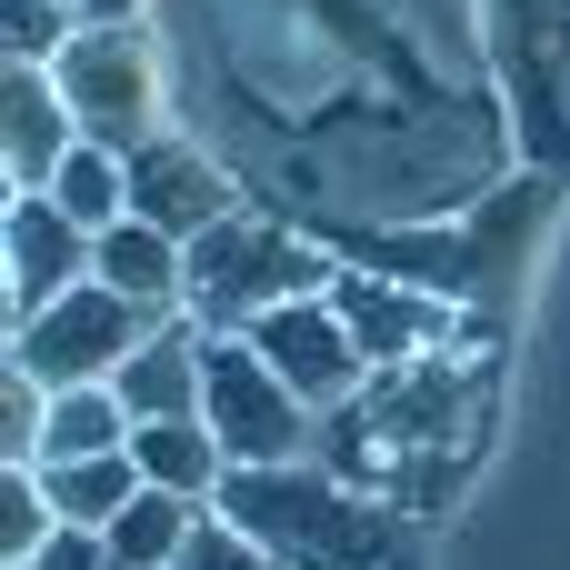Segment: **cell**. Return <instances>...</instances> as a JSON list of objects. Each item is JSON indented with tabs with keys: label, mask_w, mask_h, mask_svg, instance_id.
<instances>
[{
	"label": "cell",
	"mask_w": 570,
	"mask_h": 570,
	"mask_svg": "<svg viewBox=\"0 0 570 570\" xmlns=\"http://www.w3.org/2000/svg\"><path fill=\"white\" fill-rule=\"evenodd\" d=\"M50 70H60V100H70L80 140L140 150V140L170 130V80H160V50H150L140 20H80V40Z\"/></svg>",
	"instance_id": "obj_3"
},
{
	"label": "cell",
	"mask_w": 570,
	"mask_h": 570,
	"mask_svg": "<svg viewBox=\"0 0 570 570\" xmlns=\"http://www.w3.org/2000/svg\"><path fill=\"white\" fill-rule=\"evenodd\" d=\"M20 570H120V561H110V541H100V531L60 521V531H50V541H40V551H30Z\"/></svg>",
	"instance_id": "obj_22"
},
{
	"label": "cell",
	"mask_w": 570,
	"mask_h": 570,
	"mask_svg": "<svg viewBox=\"0 0 570 570\" xmlns=\"http://www.w3.org/2000/svg\"><path fill=\"white\" fill-rule=\"evenodd\" d=\"M130 210L160 220L170 240H200L210 220L240 210V180H230V160H210L190 130H160V140L130 150Z\"/></svg>",
	"instance_id": "obj_9"
},
{
	"label": "cell",
	"mask_w": 570,
	"mask_h": 570,
	"mask_svg": "<svg viewBox=\"0 0 570 570\" xmlns=\"http://www.w3.org/2000/svg\"><path fill=\"white\" fill-rule=\"evenodd\" d=\"M351 261H361V271H391V281H421V291H441V301H461L481 240H461V230H351Z\"/></svg>",
	"instance_id": "obj_13"
},
{
	"label": "cell",
	"mask_w": 570,
	"mask_h": 570,
	"mask_svg": "<svg viewBox=\"0 0 570 570\" xmlns=\"http://www.w3.org/2000/svg\"><path fill=\"white\" fill-rule=\"evenodd\" d=\"M130 401L110 391V381H80V391H50V411H40V451H30V471L40 461H100V451H130Z\"/></svg>",
	"instance_id": "obj_14"
},
{
	"label": "cell",
	"mask_w": 570,
	"mask_h": 570,
	"mask_svg": "<svg viewBox=\"0 0 570 570\" xmlns=\"http://www.w3.org/2000/svg\"><path fill=\"white\" fill-rule=\"evenodd\" d=\"M90 240L100 230H80L50 190H10V210H0V321L20 331L60 291H80L90 281Z\"/></svg>",
	"instance_id": "obj_7"
},
{
	"label": "cell",
	"mask_w": 570,
	"mask_h": 570,
	"mask_svg": "<svg viewBox=\"0 0 570 570\" xmlns=\"http://www.w3.org/2000/svg\"><path fill=\"white\" fill-rule=\"evenodd\" d=\"M50 200H60L80 230H110V220H130V150H110V140H80V150L60 160Z\"/></svg>",
	"instance_id": "obj_18"
},
{
	"label": "cell",
	"mask_w": 570,
	"mask_h": 570,
	"mask_svg": "<svg viewBox=\"0 0 570 570\" xmlns=\"http://www.w3.org/2000/svg\"><path fill=\"white\" fill-rule=\"evenodd\" d=\"M210 511H230L281 570H371L381 561V521L341 491V471L321 461H281V471H230L210 491Z\"/></svg>",
	"instance_id": "obj_2"
},
{
	"label": "cell",
	"mask_w": 570,
	"mask_h": 570,
	"mask_svg": "<svg viewBox=\"0 0 570 570\" xmlns=\"http://www.w3.org/2000/svg\"><path fill=\"white\" fill-rule=\"evenodd\" d=\"M150 0H80V20H140Z\"/></svg>",
	"instance_id": "obj_23"
},
{
	"label": "cell",
	"mask_w": 570,
	"mask_h": 570,
	"mask_svg": "<svg viewBox=\"0 0 570 570\" xmlns=\"http://www.w3.org/2000/svg\"><path fill=\"white\" fill-rule=\"evenodd\" d=\"M180 570H281V561H271V551H261V541H250L230 511H200V521H190V551H180Z\"/></svg>",
	"instance_id": "obj_21"
},
{
	"label": "cell",
	"mask_w": 570,
	"mask_h": 570,
	"mask_svg": "<svg viewBox=\"0 0 570 570\" xmlns=\"http://www.w3.org/2000/svg\"><path fill=\"white\" fill-rule=\"evenodd\" d=\"M130 461H140V481H160V491H190V501H210L220 481H230V451H220V431L190 411V421H140L130 431Z\"/></svg>",
	"instance_id": "obj_15"
},
{
	"label": "cell",
	"mask_w": 570,
	"mask_h": 570,
	"mask_svg": "<svg viewBox=\"0 0 570 570\" xmlns=\"http://www.w3.org/2000/svg\"><path fill=\"white\" fill-rule=\"evenodd\" d=\"M150 331H160V311H140L130 291H110V281L90 271L80 291H60L40 321L10 331V361H20L30 381H50V391H80V381H110Z\"/></svg>",
	"instance_id": "obj_5"
},
{
	"label": "cell",
	"mask_w": 570,
	"mask_h": 570,
	"mask_svg": "<svg viewBox=\"0 0 570 570\" xmlns=\"http://www.w3.org/2000/svg\"><path fill=\"white\" fill-rule=\"evenodd\" d=\"M331 301H341V321H351V341H361L371 371H421V361H441V351H451V321H461V301H441V291H421V281H391V271H361V261L331 281Z\"/></svg>",
	"instance_id": "obj_8"
},
{
	"label": "cell",
	"mask_w": 570,
	"mask_h": 570,
	"mask_svg": "<svg viewBox=\"0 0 570 570\" xmlns=\"http://www.w3.org/2000/svg\"><path fill=\"white\" fill-rule=\"evenodd\" d=\"M90 271L110 281V291H130L140 311H190L180 291H190V240H170L160 220H110L100 240H90Z\"/></svg>",
	"instance_id": "obj_12"
},
{
	"label": "cell",
	"mask_w": 570,
	"mask_h": 570,
	"mask_svg": "<svg viewBox=\"0 0 570 570\" xmlns=\"http://www.w3.org/2000/svg\"><path fill=\"white\" fill-rule=\"evenodd\" d=\"M40 491H50L60 521L110 531V521L140 501V461H130V451H100V461H40Z\"/></svg>",
	"instance_id": "obj_17"
},
{
	"label": "cell",
	"mask_w": 570,
	"mask_h": 570,
	"mask_svg": "<svg viewBox=\"0 0 570 570\" xmlns=\"http://www.w3.org/2000/svg\"><path fill=\"white\" fill-rule=\"evenodd\" d=\"M60 531V511H50V491H40V471H0V561L20 570L40 541Z\"/></svg>",
	"instance_id": "obj_20"
},
{
	"label": "cell",
	"mask_w": 570,
	"mask_h": 570,
	"mask_svg": "<svg viewBox=\"0 0 570 570\" xmlns=\"http://www.w3.org/2000/svg\"><path fill=\"white\" fill-rule=\"evenodd\" d=\"M70 40H80V10L70 0H0V60H40L50 70Z\"/></svg>",
	"instance_id": "obj_19"
},
{
	"label": "cell",
	"mask_w": 570,
	"mask_h": 570,
	"mask_svg": "<svg viewBox=\"0 0 570 570\" xmlns=\"http://www.w3.org/2000/svg\"><path fill=\"white\" fill-rule=\"evenodd\" d=\"M311 411H351L361 391H371V361H361V341H351V321H341V301L331 291H311V301H281V311H261L250 331H240Z\"/></svg>",
	"instance_id": "obj_6"
},
{
	"label": "cell",
	"mask_w": 570,
	"mask_h": 570,
	"mask_svg": "<svg viewBox=\"0 0 570 570\" xmlns=\"http://www.w3.org/2000/svg\"><path fill=\"white\" fill-rule=\"evenodd\" d=\"M341 281V250L331 240H311V230H291V220H271V210H230V220H210L200 240H190V321L200 331H250L261 311H281V301H311V291H331Z\"/></svg>",
	"instance_id": "obj_1"
},
{
	"label": "cell",
	"mask_w": 570,
	"mask_h": 570,
	"mask_svg": "<svg viewBox=\"0 0 570 570\" xmlns=\"http://www.w3.org/2000/svg\"><path fill=\"white\" fill-rule=\"evenodd\" d=\"M70 150H80V120L60 100V70L0 60V170H10V190H50Z\"/></svg>",
	"instance_id": "obj_10"
},
{
	"label": "cell",
	"mask_w": 570,
	"mask_h": 570,
	"mask_svg": "<svg viewBox=\"0 0 570 570\" xmlns=\"http://www.w3.org/2000/svg\"><path fill=\"white\" fill-rule=\"evenodd\" d=\"M210 501H190V491H160V481H140V501L100 531L110 541V561L120 570H180V551H190V521H200Z\"/></svg>",
	"instance_id": "obj_16"
},
{
	"label": "cell",
	"mask_w": 570,
	"mask_h": 570,
	"mask_svg": "<svg viewBox=\"0 0 570 570\" xmlns=\"http://www.w3.org/2000/svg\"><path fill=\"white\" fill-rule=\"evenodd\" d=\"M200 421L220 431L230 471H281V461H311L321 451V411L240 341V331H210V361H200Z\"/></svg>",
	"instance_id": "obj_4"
},
{
	"label": "cell",
	"mask_w": 570,
	"mask_h": 570,
	"mask_svg": "<svg viewBox=\"0 0 570 570\" xmlns=\"http://www.w3.org/2000/svg\"><path fill=\"white\" fill-rule=\"evenodd\" d=\"M200 361H210V331L190 311H160V331L110 371V391L130 401V421H190L200 411Z\"/></svg>",
	"instance_id": "obj_11"
},
{
	"label": "cell",
	"mask_w": 570,
	"mask_h": 570,
	"mask_svg": "<svg viewBox=\"0 0 570 570\" xmlns=\"http://www.w3.org/2000/svg\"><path fill=\"white\" fill-rule=\"evenodd\" d=\"M70 10H80V0H70Z\"/></svg>",
	"instance_id": "obj_24"
}]
</instances>
